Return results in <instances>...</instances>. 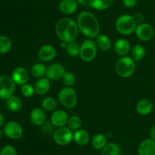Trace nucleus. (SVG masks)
<instances>
[{"label":"nucleus","instance_id":"obj_1","mask_svg":"<svg viewBox=\"0 0 155 155\" xmlns=\"http://www.w3.org/2000/svg\"><path fill=\"white\" fill-rule=\"evenodd\" d=\"M77 25L79 30L87 37L95 38L100 31V24L96 17L91 12L83 11L77 17Z\"/></svg>","mask_w":155,"mask_h":155},{"label":"nucleus","instance_id":"obj_2","mask_svg":"<svg viewBox=\"0 0 155 155\" xmlns=\"http://www.w3.org/2000/svg\"><path fill=\"white\" fill-rule=\"evenodd\" d=\"M55 33L63 42L75 41L78 36L79 27L77 23L70 18H61L55 25Z\"/></svg>","mask_w":155,"mask_h":155},{"label":"nucleus","instance_id":"obj_3","mask_svg":"<svg viewBox=\"0 0 155 155\" xmlns=\"http://www.w3.org/2000/svg\"><path fill=\"white\" fill-rule=\"evenodd\" d=\"M136 61L129 56H123L117 60L115 65V70L118 75L123 78H130L136 71Z\"/></svg>","mask_w":155,"mask_h":155},{"label":"nucleus","instance_id":"obj_4","mask_svg":"<svg viewBox=\"0 0 155 155\" xmlns=\"http://www.w3.org/2000/svg\"><path fill=\"white\" fill-rule=\"evenodd\" d=\"M115 25L120 33L123 35H130L136 30L137 23L134 17L125 14L118 17Z\"/></svg>","mask_w":155,"mask_h":155},{"label":"nucleus","instance_id":"obj_5","mask_svg":"<svg viewBox=\"0 0 155 155\" xmlns=\"http://www.w3.org/2000/svg\"><path fill=\"white\" fill-rule=\"evenodd\" d=\"M98 52L96 43L92 39H87L80 45V56L84 62H90L95 59Z\"/></svg>","mask_w":155,"mask_h":155},{"label":"nucleus","instance_id":"obj_6","mask_svg":"<svg viewBox=\"0 0 155 155\" xmlns=\"http://www.w3.org/2000/svg\"><path fill=\"white\" fill-rule=\"evenodd\" d=\"M58 100L64 107L74 108L77 104V92L72 87H65L58 93Z\"/></svg>","mask_w":155,"mask_h":155},{"label":"nucleus","instance_id":"obj_7","mask_svg":"<svg viewBox=\"0 0 155 155\" xmlns=\"http://www.w3.org/2000/svg\"><path fill=\"white\" fill-rule=\"evenodd\" d=\"M16 84L8 75L0 76V99L7 100L15 92Z\"/></svg>","mask_w":155,"mask_h":155},{"label":"nucleus","instance_id":"obj_8","mask_svg":"<svg viewBox=\"0 0 155 155\" xmlns=\"http://www.w3.org/2000/svg\"><path fill=\"white\" fill-rule=\"evenodd\" d=\"M54 142L60 146H66L74 140V133L68 126L57 128L53 132Z\"/></svg>","mask_w":155,"mask_h":155},{"label":"nucleus","instance_id":"obj_9","mask_svg":"<svg viewBox=\"0 0 155 155\" xmlns=\"http://www.w3.org/2000/svg\"><path fill=\"white\" fill-rule=\"evenodd\" d=\"M5 135L12 140H18L23 135V128L15 121H10L6 123L3 128Z\"/></svg>","mask_w":155,"mask_h":155},{"label":"nucleus","instance_id":"obj_10","mask_svg":"<svg viewBox=\"0 0 155 155\" xmlns=\"http://www.w3.org/2000/svg\"><path fill=\"white\" fill-rule=\"evenodd\" d=\"M136 36L142 41H149L154 35V30L151 24L148 23H142L137 24L135 30Z\"/></svg>","mask_w":155,"mask_h":155},{"label":"nucleus","instance_id":"obj_11","mask_svg":"<svg viewBox=\"0 0 155 155\" xmlns=\"http://www.w3.org/2000/svg\"><path fill=\"white\" fill-rule=\"evenodd\" d=\"M65 68L62 64L61 63H52L48 65L46 69L45 77L48 80L58 81L61 79L64 74L65 73Z\"/></svg>","mask_w":155,"mask_h":155},{"label":"nucleus","instance_id":"obj_12","mask_svg":"<svg viewBox=\"0 0 155 155\" xmlns=\"http://www.w3.org/2000/svg\"><path fill=\"white\" fill-rule=\"evenodd\" d=\"M12 78L15 83L18 85H24L27 83L30 78L28 71L24 67H17L13 70Z\"/></svg>","mask_w":155,"mask_h":155},{"label":"nucleus","instance_id":"obj_13","mask_svg":"<svg viewBox=\"0 0 155 155\" xmlns=\"http://www.w3.org/2000/svg\"><path fill=\"white\" fill-rule=\"evenodd\" d=\"M55 48L50 44L42 46L38 51V56L39 59L43 62H50L53 60L56 56Z\"/></svg>","mask_w":155,"mask_h":155},{"label":"nucleus","instance_id":"obj_14","mask_svg":"<svg viewBox=\"0 0 155 155\" xmlns=\"http://www.w3.org/2000/svg\"><path fill=\"white\" fill-rule=\"evenodd\" d=\"M139 155H155V140L146 138L138 147Z\"/></svg>","mask_w":155,"mask_h":155},{"label":"nucleus","instance_id":"obj_15","mask_svg":"<svg viewBox=\"0 0 155 155\" xmlns=\"http://www.w3.org/2000/svg\"><path fill=\"white\" fill-rule=\"evenodd\" d=\"M68 114L64 110H56L53 112L51 115V122L54 127L59 128L65 126L68 124Z\"/></svg>","mask_w":155,"mask_h":155},{"label":"nucleus","instance_id":"obj_16","mask_svg":"<svg viewBox=\"0 0 155 155\" xmlns=\"http://www.w3.org/2000/svg\"><path fill=\"white\" fill-rule=\"evenodd\" d=\"M114 50L118 56L123 57V56H127V55L130 53L131 50V46L130 42L127 40L120 38L115 42Z\"/></svg>","mask_w":155,"mask_h":155},{"label":"nucleus","instance_id":"obj_17","mask_svg":"<svg viewBox=\"0 0 155 155\" xmlns=\"http://www.w3.org/2000/svg\"><path fill=\"white\" fill-rule=\"evenodd\" d=\"M153 109V103L149 99H142L139 100L136 106V110L140 115H148Z\"/></svg>","mask_w":155,"mask_h":155},{"label":"nucleus","instance_id":"obj_18","mask_svg":"<svg viewBox=\"0 0 155 155\" xmlns=\"http://www.w3.org/2000/svg\"><path fill=\"white\" fill-rule=\"evenodd\" d=\"M30 120L33 125L40 126L45 122V113L42 108H33L30 113Z\"/></svg>","mask_w":155,"mask_h":155},{"label":"nucleus","instance_id":"obj_19","mask_svg":"<svg viewBox=\"0 0 155 155\" xmlns=\"http://www.w3.org/2000/svg\"><path fill=\"white\" fill-rule=\"evenodd\" d=\"M59 10L65 15H71L77 12L78 4L76 0H61L58 5Z\"/></svg>","mask_w":155,"mask_h":155},{"label":"nucleus","instance_id":"obj_20","mask_svg":"<svg viewBox=\"0 0 155 155\" xmlns=\"http://www.w3.org/2000/svg\"><path fill=\"white\" fill-rule=\"evenodd\" d=\"M74 141L79 145H86L90 141V135L86 129H78L74 132Z\"/></svg>","mask_w":155,"mask_h":155},{"label":"nucleus","instance_id":"obj_21","mask_svg":"<svg viewBox=\"0 0 155 155\" xmlns=\"http://www.w3.org/2000/svg\"><path fill=\"white\" fill-rule=\"evenodd\" d=\"M50 87V81L47 78H40L35 83V92L39 95H45L49 91Z\"/></svg>","mask_w":155,"mask_h":155},{"label":"nucleus","instance_id":"obj_22","mask_svg":"<svg viewBox=\"0 0 155 155\" xmlns=\"http://www.w3.org/2000/svg\"><path fill=\"white\" fill-rule=\"evenodd\" d=\"M95 43H96V45L100 50H104V51H106V50H110V47H111V40H110V38L105 34H98V36L95 37Z\"/></svg>","mask_w":155,"mask_h":155},{"label":"nucleus","instance_id":"obj_23","mask_svg":"<svg viewBox=\"0 0 155 155\" xmlns=\"http://www.w3.org/2000/svg\"><path fill=\"white\" fill-rule=\"evenodd\" d=\"M107 144V137L102 133H98L94 135L92 139V145L96 150H102Z\"/></svg>","mask_w":155,"mask_h":155},{"label":"nucleus","instance_id":"obj_24","mask_svg":"<svg viewBox=\"0 0 155 155\" xmlns=\"http://www.w3.org/2000/svg\"><path fill=\"white\" fill-rule=\"evenodd\" d=\"M113 3V0H89V5L97 11H104L109 9Z\"/></svg>","mask_w":155,"mask_h":155},{"label":"nucleus","instance_id":"obj_25","mask_svg":"<svg viewBox=\"0 0 155 155\" xmlns=\"http://www.w3.org/2000/svg\"><path fill=\"white\" fill-rule=\"evenodd\" d=\"M6 106H7L8 109L12 112H18L22 108L23 103L19 97L12 96L7 100Z\"/></svg>","mask_w":155,"mask_h":155},{"label":"nucleus","instance_id":"obj_26","mask_svg":"<svg viewBox=\"0 0 155 155\" xmlns=\"http://www.w3.org/2000/svg\"><path fill=\"white\" fill-rule=\"evenodd\" d=\"M130 52H131L132 58L136 62H139V61L143 59L145 56V53H146L145 47L140 44H136V45L133 46Z\"/></svg>","mask_w":155,"mask_h":155},{"label":"nucleus","instance_id":"obj_27","mask_svg":"<svg viewBox=\"0 0 155 155\" xmlns=\"http://www.w3.org/2000/svg\"><path fill=\"white\" fill-rule=\"evenodd\" d=\"M121 149L117 144L114 142L108 143L101 150V155H120Z\"/></svg>","mask_w":155,"mask_h":155},{"label":"nucleus","instance_id":"obj_28","mask_svg":"<svg viewBox=\"0 0 155 155\" xmlns=\"http://www.w3.org/2000/svg\"><path fill=\"white\" fill-rule=\"evenodd\" d=\"M47 68L42 63H35L30 68V74L36 78H40L45 75Z\"/></svg>","mask_w":155,"mask_h":155},{"label":"nucleus","instance_id":"obj_29","mask_svg":"<svg viewBox=\"0 0 155 155\" xmlns=\"http://www.w3.org/2000/svg\"><path fill=\"white\" fill-rule=\"evenodd\" d=\"M12 46V40L8 36L0 35V54H6L11 50Z\"/></svg>","mask_w":155,"mask_h":155},{"label":"nucleus","instance_id":"obj_30","mask_svg":"<svg viewBox=\"0 0 155 155\" xmlns=\"http://www.w3.org/2000/svg\"><path fill=\"white\" fill-rule=\"evenodd\" d=\"M41 106L44 110L51 112V111H54L57 107V101L53 97H47L42 100Z\"/></svg>","mask_w":155,"mask_h":155},{"label":"nucleus","instance_id":"obj_31","mask_svg":"<svg viewBox=\"0 0 155 155\" xmlns=\"http://www.w3.org/2000/svg\"><path fill=\"white\" fill-rule=\"evenodd\" d=\"M80 45L77 41H72V42L68 43L66 47V51L69 56L72 57L80 56Z\"/></svg>","mask_w":155,"mask_h":155},{"label":"nucleus","instance_id":"obj_32","mask_svg":"<svg viewBox=\"0 0 155 155\" xmlns=\"http://www.w3.org/2000/svg\"><path fill=\"white\" fill-rule=\"evenodd\" d=\"M67 125H68V127L72 131H77L81 127L82 119L78 115H72L69 117Z\"/></svg>","mask_w":155,"mask_h":155},{"label":"nucleus","instance_id":"obj_33","mask_svg":"<svg viewBox=\"0 0 155 155\" xmlns=\"http://www.w3.org/2000/svg\"><path fill=\"white\" fill-rule=\"evenodd\" d=\"M61 79L63 81V83L67 87H73L75 84L76 77L74 73L71 71H65Z\"/></svg>","mask_w":155,"mask_h":155},{"label":"nucleus","instance_id":"obj_34","mask_svg":"<svg viewBox=\"0 0 155 155\" xmlns=\"http://www.w3.org/2000/svg\"><path fill=\"white\" fill-rule=\"evenodd\" d=\"M21 94L23 96L25 97H31L35 93V88L34 87L32 86L30 84H25L22 85L21 88Z\"/></svg>","mask_w":155,"mask_h":155},{"label":"nucleus","instance_id":"obj_35","mask_svg":"<svg viewBox=\"0 0 155 155\" xmlns=\"http://www.w3.org/2000/svg\"><path fill=\"white\" fill-rule=\"evenodd\" d=\"M0 155H18V152L13 146L5 145L2 148Z\"/></svg>","mask_w":155,"mask_h":155},{"label":"nucleus","instance_id":"obj_36","mask_svg":"<svg viewBox=\"0 0 155 155\" xmlns=\"http://www.w3.org/2000/svg\"><path fill=\"white\" fill-rule=\"evenodd\" d=\"M54 125L51 123V120L48 122L45 121V122L42 125V130L45 134H53L54 132Z\"/></svg>","mask_w":155,"mask_h":155},{"label":"nucleus","instance_id":"obj_37","mask_svg":"<svg viewBox=\"0 0 155 155\" xmlns=\"http://www.w3.org/2000/svg\"><path fill=\"white\" fill-rule=\"evenodd\" d=\"M123 3L125 7L128 8V9H132L136 5L137 0H123Z\"/></svg>","mask_w":155,"mask_h":155},{"label":"nucleus","instance_id":"obj_38","mask_svg":"<svg viewBox=\"0 0 155 155\" xmlns=\"http://www.w3.org/2000/svg\"><path fill=\"white\" fill-rule=\"evenodd\" d=\"M135 20H136V23L137 24H142V23L144 22L145 21V15L142 13H136L134 16Z\"/></svg>","mask_w":155,"mask_h":155},{"label":"nucleus","instance_id":"obj_39","mask_svg":"<svg viewBox=\"0 0 155 155\" xmlns=\"http://www.w3.org/2000/svg\"><path fill=\"white\" fill-rule=\"evenodd\" d=\"M150 138L155 140V124L153 125L150 129Z\"/></svg>","mask_w":155,"mask_h":155},{"label":"nucleus","instance_id":"obj_40","mask_svg":"<svg viewBox=\"0 0 155 155\" xmlns=\"http://www.w3.org/2000/svg\"><path fill=\"white\" fill-rule=\"evenodd\" d=\"M77 4L80 5H86L87 4H89V0H76Z\"/></svg>","mask_w":155,"mask_h":155},{"label":"nucleus","instance_id":"obj_41","mask_svg":"<svg viewBox=\"0 0 155 155\" xmlns=\"http://www.w3.org/2000/svg\"><path fill=\"white\" fill-rule=\"evenodd\" d=\"M5 126V117L0 112V128Z\"/></svg>","mask_w":155,"mask_h":155},{"label":"nucleus","instance_id":"obj_42","mask_svg":"<svg viewBox=\"0 0 155 155\" xmlns=\"http://www.w3.org/2000/svg\"><path fill=\"white\" fill-rule=\"evenodd\" d=\"M4 135H5V133H4V131H3V129H0V138H2V137Z\"/></svg>","mask_w":155,"mask_h":155}]
</instances>
